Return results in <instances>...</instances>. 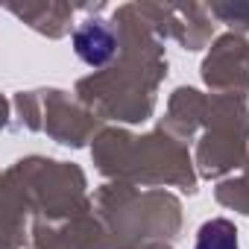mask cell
Returning a JSON list of instances; mask_svg holds the SVG:
<instances>
[{"label": "cell", "instance_id": "obj_1", "mask_svg": "<svg viewBox=\"0 0 249 249\" xmlns=\"http://www.w3.org/2000/svg\"><path fill=\"white\" fill-rule=\"evenodd\" d=\"M73 50L85 65L100 68V65L111 62V56L117 50V41H114V33L106 24H85L73 33Z\"/></svg>", "mask_w": 249, "mask_h": 249}, {"label": "cell", "instance_id": "obj_2", "mask_svg": "<svg viewBox=\"0 0 249 249\" xmlns=\"http://www.w3.org/2000/svg\"><path fill=\"white\" fill-rule=\"evenodd\" d=\"M196 249H237V229L229 220H211L199 229Z\"/></svg>", "mask_w": 249, "mask_h": 249}]
</instances>
